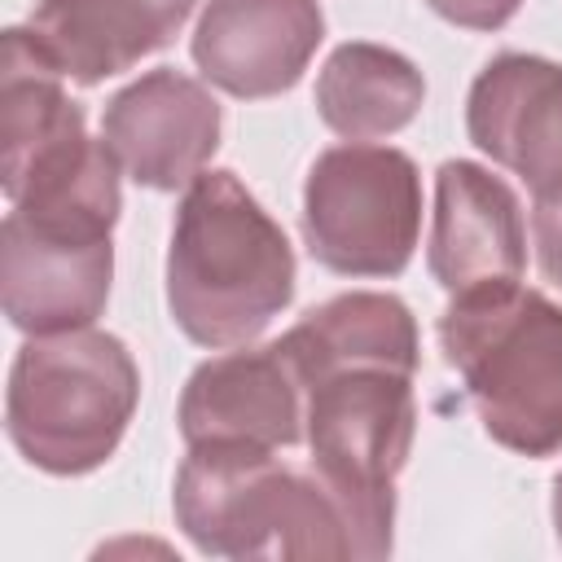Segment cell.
<instances>
[{
  "label": "cell",
  "instance_id": "8",
  "mask_svg": "<svg viewBox=\"0 0 562 562\" xmlns=\"http://www.w3.org/2000/svg\"><path fill=\"white\" fill-rule=\"evenodd\" d=\"M465 132L531 189V202H562V61L496 53L470 83Z\"/></svg>",
  "mask_w": 562,
  "mask_h": 562
},
{
  "label": "cell",
  "instance_id": "13",
  "mask_svg": "<svg viewBox=\"0 0 562 562\" xmlns=\"http://www.w3.org/2000/svg\"><path fill=\"white\" fill-rule=\"evenodd\" d=\"M193 4L198 0H40L26 31L66 79L92 88L167 48Z\"/></svg>",
  "mask_w": 562,
  "mask_h": 562
},
{
  "label": "cell",
  "instance_id": "10",
  "mask_svg": "<svg viewBox=\"0 0 562 562\" xmlns=\"http://www.w3.org/2000/svg\"><path fill=\"white\" fill-rule=\"evenodd\" d=\"M321 40V0H206L189 53L206 83L263 101L303 79Z\"/></svg>",
  "mask_w": 562,
  "mask_h": 562
},
{
  "label": "cell",
  "instance_id": "14",
  "mask_svg": "<svg viewBox=\"0 0 562 562\" xmlns=\"http://www.w3.org/2000/svg\"><path fill=\"white\" fill-rule=\"evenodd\" d=\"M422 101H426L422 70L386 44L347 40L325 57L316 75V114L342 140L395 136L417 119Z\"/></svg>",
  "mask_w": 562,
  "mask_h": 562
},
{
  "label": "cell",
  "instance_id": "18",
  "mask_svg": "<svg viewBox=\"0 0 562 562\" xmlns=\"http://www.w3.org/2000/svg\"><path fill=\"white\" fill-rule=\"evenodd\" d=\"M553 527H558V544H562V474L553 479Z\"/></svg>",
  "mask_w": 562,
  "mask_h": 562
},
{
  "label": "cell",
  "instance_id": "11",
  "mask_svg": "<svg viewBox=\"0 0 562 562\" xmlns=\"http://www.w3.org/2000/svg\"><path fill=\"white\" fill-rule=\"evenodd\" d=\"M426 263L448 294L522 281L527 220L518 193L487 167L448 158L435 171V220Z\"/></svg>",
  "mask_w": 562,
  "mask_h": 562
},
{
  "label": "cell",
  "instance_id": "2",
  "mask_svg": "<svg viewBox=\"0 0 562 562\" xmlns=\"http://www.w3.org/2000/svg\"><path fill=\"white\" fill-rule=\"evenodd\" d=\"M176 527L211 558H364L329 483L255 443H193L176 470Z\"/></svg>",
  "mask_w": 562,
  "mask_h": 562
},
{
  "label": "cell",
  "instance_id": "15",
  "mask_svg": "<svg viewBox=\"0 0 562 562\" xmlns=\"http://www.w3.org/2000/svg\"><path fill=\"white\" fill-rule=\"evenodd\" d=\"M281 347L299 382L321 369L356 364V360H391L408 369L422 364V338L408 303L378 290L334 294L329 303L312 307L299 325H290L281 334Z\"/></svg>",
  "mask_w": 562,
  "mask_h": 562
},
{
  "label": "cell",
  "instance_id": "12",
  "mask_svg": "<svg viewBox=\"0 0 562 562\" xmlns=\"http://www.w3.org/2000/svg\"><path fill=\"white\" fill-rule=\"evenodd\" d=\"M110 237H61L4 215L0 224V303L13 329L66 334L92 325L110 303Z\"/></svg>",
  "mask_w": 562,
  "mask_h": 562
},
{
  "label": "cell",
  "instance_id": "3",
  "mask_svg": "<svg viewBox=\"0 0 562 562\" xmlns=\"http://www.w3.org/2000/svg\"><path fill=\"white\" fill-rule=\"evenodd\" d=\"M439 347L501 448L562 452V303L522 281L452 294Z\"/></svg>",
  "mask_w": 562,
  "mask_h": 562
},
{
  "label": "cell",
  "instance_id": "4",
  "mask_svg": "<svg viewBox=\"0 0 562 562\" xmlns=\"http://www.w3.org/2000/svg\"><path fill=\"white\" fill-rule=\"evenodd\" d=\"M136 400L140 369L123 338L92 325L40 334L13 356L4 430L26 465L79 479L114 457Z\"/></svg>",
  "mask_w": 562,
  "mask_h": 562
},
{
  "label": "cell",
  "instance_id": "7",
  "mask_svg": "<svg viewBox=\"0 0 562 562\" xmlns=\"http://www.w3.org/2000/svg\"><path fill=\"white\" fill-rule=\"evenodd\" d=\"M220 101L176 66L145 70L101 110V140L119 167L158 193L189 189L220 149Z\"/></svg>",
  "mask_w": 562,
  "mask_h": 562
},
{
  "label": "cell",
  "instance_id": "16",
  "mask_svg": "<svg viewBox=\"0 0 562 562\" xmlns=\"http://www.w3.org/2000/svg\"><path fill=\"white\" fill-rule=\"evenodd\" d=\"M426 4L443 22L465 26V31H501L522 9V0H426Z\"/></svg>",
  "mask_w": 562,
  "mask_h": 562
},
{
  "label": "cell",
  "instance_id": "1",
  "mask_svg": "<svg viewBox=\"0 0 562 562\" xmlns=\"http://www.w3.org/2000/svg\"><path fill=\"white\" fill-rule=\"evenodd\" d=\"M294 299V246L233 171H202L171 224L167 307L198 347L259 338Z\"/></svg>",
  "mask_w": 562,
  "mask_h": 562
},
{
  "label": "cell",
  "instance_id": "6",
  "mask_svg": "<svg viewBox=\"0 0 562 562\" xmlns=\"http://www.w3.org/2000/svg\"><path fill=\"white\" fill-rule=\"evenodd\" d=\"M422 237V171L395 145L347 140L303 180L307 255L342 277H400Z\"/></svg>",
  "mask_w": 562,
  "mask_h": 562
},
{
  "label": "cell",
  "instance_id": "17",
  "mask_svg": "<svg viewBox=\"0 0 562 562\" xmlns=\"http://www.w3.org/2000/svg\"><path fill=\"white\" fill-rule=\"evenodd\" d=\"M531 237L544 281L562 290V202H531Z\"/></svg>",
  "mask_w": 562,
  "mask_h": 562
},
{
  "label": "cell",
  "instance_id": "5",
  "mask_svg": "<svg viewBox=\"0 0 562 562\" xmlns=\"http://www.w3.org/2000/svg\"><path fill=\"white\" fill-rule=\"evenodd\" d=\"M408 364L356 360L303 378V443L312 470L351 514L364 558L391 553L395 474L417 439V395Z\"/></svg>",
  "mask_w": 562,
  "mask_h": 562
},
{
  "label": "cell",
  "instance_id": "9",
  "mask_svg": "<svg viewBox=\"0 0 562 562\" xmlns=\"http://www.w3.org/2000/svg\"><path fill=\"white\" fill-rule=\"evenodd\" d=\"M303 382L281 347H237L202 360L180 391V435L184 443H255V448H294L303 443Z\"/></svg>",
  "mask_w": 562,
  "mask_h": 562
}]
</instances>
